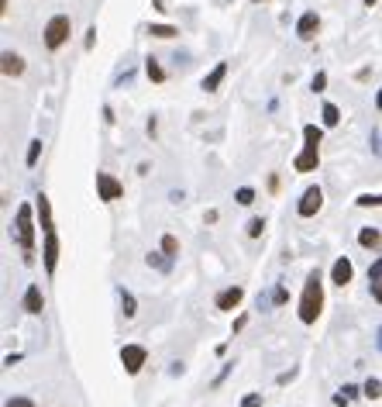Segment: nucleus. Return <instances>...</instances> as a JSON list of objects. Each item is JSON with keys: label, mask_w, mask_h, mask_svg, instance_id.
Returning <instances> with one entry per match:
<instances>
[{"label": "nucleus", "mask_w": 382, "mask_h": 407, "mask_svg": "<svg viewBox=\"0 0 382 407\" xmlns=\"http://www.w3.org/2000/svg\"><path fill=\"white\" fill-rule=\"evenodd\" d=\"M42 259H45V273H55V266H59V235H55V231H45Z\"/></svg>", "instance_id": "1a4fd4ad"}, {"label": "nucleus", "mask_w": 382, "mask_h": 407, "mask_svg": "<svg viewBox=\"0 0 382 407\" xmlns=\"http://www.w3.org/2000/svg\"><path fill=\"white\" fill-rule=\"evenodd\" d=\"M320 142H324V128L303 124V152L293 159V169L296 173H313L320 166Z\"/></svg>", "instance_id": "f03ea898"}, {"label": "nucleus", "mask_w": 382, "mask_h": 407, "mask_svg": "<svg viewBox=\"0 0 382 407\" xmlns=\"http://www.w3.org/2000/svg\"><path fill=\"white\" fill-rule=\"evenodd\" d=\"M96 45V28H90V31H87V49H94Z\"/></svg>", "instance_id": "72a5a7b5"}, {"label": "nucleus", "mask_w": 382, "mask_h": 407, "mask_svg": "<svg viewBox=\"0 0 382 407\" xmlns=\"http://www.w3.org/2000/svg\"><path fill=\"white\" fill-rule=\"evenodd\" d=\"M351 276H355V266H351V259H348V256H341V259L331 266V283L348 287V283H351Z\"/></svg>", "instance_id": "9d476101"}, {"label": "nucleus", "mask_w": 382, "mask_h": 407, "mask_svg": "<svg viewBox=\"0 0 382 407\" xmlns=\"http://www.w3.org/2000/svg\"><path fill=\"white\" fill-rule=\"evenodd\" d=\"M121 194H124V187L110 176V173H96V197L103 204H110V201H121Z\"/></svg>", "instance_id": "0eeeda50"}, {"label": "nucleus", "mask_w": 382, "mask_h": 407, "mask_svg": "<svg viewBox=\"0 0 382 407\" xmlns=\"http://www.w3.org/2000/svg\"><path fill=\"white\" fill-rule=\"evenodd\" d=\"M35 210H38L42 231H55V224H52V201H49L45 194H38V204H35Z\"/></svg>", "instance_id": "4468645a"}, {"label": "nucleus", "mask_w": 382, "mask_h": 407, "mask_svg": "<svg viewBox=\"0 0 382 407\" xmlns=\"http://www.w3.org/2000/svg\"><path fill=\"white\" fill-rule=\"evenodd\" d=\"M241 407H266V401H262L259 394H252V397H245V401H241Z\"/></svg>", "instance_id": "2f4dec72"}, {"label": "nucleus", "mask_w": 382, "mask_h": 407, "mask_svg": "<svg viewBox=\"0 0 382 407\" xmlns=\"http://www.w3.org/2000/svg\"><path fill=\"white\" fill-rule=\"evenodd\" d=\"M324 87H327V73H317V76L310 80V90H313V94H324Z\"/></svg>", "instance_id": "cd10ccee"}, {"label": "nucleus", "mask_w": 382, "mask_h": 407, "mask_svg": "<svg viewBox=\"0 0 382 407\" xmlns=\"http://www.w3.org/2000/svg\"><path fill=\"white\" fill-rule=\"evenodd\" d=\"M372 297H376V304H382V280L372 283Z\"/></svg>", "instance_id": "473e14b6"}, {"label": "nucleus", "mask_w": 382, "mask_h": 407, "mask_svg": "<svg viewBox=\"0 0 382 407\" xmlns=\"http://www.w3.org/2000/svg\"><path fill=\"white\" fill-rule=\"evenodd\" d=\"M320 310H324V283H320V273L310 269L306 283H303V297H299V321L303 324H317Z\"/></svg>", "instance_id": "f257e3e1"}, {"label": "nucleus", "mask_w": 382, "mask_h": 407, "mask_svg": "<svg viewBox=\"0 0 382 407\" xmlns=\"http://www.w3.org/2000/svg\"><path fill=\"white\" fill-rule=\"evenodd\" d=\"M358 245L362 249H382V231L379 228H362L358 231Z\"/></svg>", "instance_id": "dca6fc26"}, {"label": "nucleus", "mask_w": 382, "mask_h": 407, "mask_svg": "<svg viewBox=\"0 0 382 407\" xmlns=\"http://www.w3.org/2000/svg\"><path fill=\"white\" fill-rule=\"evenodd\" d=\"M148 35H152V38H176V35H180V28H173V24H152V28H148Z\"/></svg>", "instance_id": "6ab92c4d"}, {"label": "nucleus", "mask_w": 382, "mask_h": 407, "mask_svg": "<svg viewBox=\"0 0 382 407\" xmlns=\"http://www.w3.org/2000/svg\"><path fill=\"white\" fill-rule=\"evenodd\" d=\"M121 310H124V317H134L138 314V304H134V297L128 290H121Z\"/></svg>", "instance_id": "b1692460"}, {"label": "nucleus", "mask_w": 382, "mask_h": 407, "mask_svg": "<svg viewBox=\"0 0 382 407\" xmlns=\"http://www.w3.org/2000/svg\"><path fill=\"white\" fill-rule=\"evenodd\" d=\"M145 73H148V80H152V83H162V80H166V69L159 66V59H155V56H148V59H145Z\"/></svg>", "instance_id": "f3484780"}, {"label": "nucleus", "mask_w": 382, "mask_h": 407, "mask_svg": "<svg viewBox=\"0 0 382 407\" xmlns=\"http://www.w3.org/2000/svg\"><path fill=\"white\" fill-rule=\"evenodd\" d=\"M38 159H42V138H31V142H28V156H24V163H28V166H38Z\"/></svg>", "instance_id": "aec40b11"}, {"label": "nucleus", "mask_w": 382, "mask_h": 407, "mask_svg": "<svg viewBox=\"0 0 382 407\" xmlns=\"http://www.w3.org/2000/svg\"><path fill=\"white\" fill-rule=\"evenodd\" d=\"M376 107H379V110H382V90H379V94H376Z\"/></svg>", "instance_id": "f704fd0d"}, {"label": "nucleus", "mask_w": 382, "mask_h": 407, "mask_svg": "<svg viewBox=\"0 0 382 407\" xmlns=\"http://www.w3.org/2000/svg\"><path fill=\"white\" fill-rule=\"evenodd\" d=\"M320 207H324V190H320V187H306L303 197H299V204H296V214H299V217H313Z\"/></svg>", "instance_id": "423d86ee"}, {"label": "nucleus", "mask_w": 382, "mask_h": 407, "mask_svg": "<svg viewBox=\"0 0 382 407\" xmlns=\"http://www.w3.org/2000/svg\"><path fill=\"white\" fill-rule=\"evenodd\" d=\"M245 231H248V238H259V235H262V231H266V221H262V217H252V221H248V228H245Z\"/></svg>", "instance_id": "393cba45"}, {"label": "nucleus", "mask_w": 382, "mask_h": 407, "mask_svg": "<svg viewBox=\"0 0 382 407\" xmlns=\"http://www.w3.org/2000/svg\"><path fill=\"white\" fill-rule=\"evenodd\" d=\"M145 359H148L145 345H124V349H121V363H124L128 376H138V373H141V366H145Z\"/></svg>", "instance_id": "39448f33"}, {"label": "nucleus", "mask_w": 382, "mask_h": 407, "mask_svg": "<svg viewBox=\"0 0 382 407\" xmlns=\"http://www.w3.org/2000/svg\"><path fill=\"white\" fill-rule=\"evenodd\" d=\"M376 280H382V259H376V263L369 266V283H376Z\"/></svg>", "instance_id": "c85d7f7f"}, {"label": "nucleus", "mask_w": 382, "mask_h": 407, "mask_svg": "<svg viewBox=\"0 0 382 407\" xmlns=\"http://www.w3.org/2000/svg\"><path fill=\"white\" fill-rule=\"evenodd\" d=\"M224 76H227V63H217V66L203 76V83H200V87H203L207 94H217V90H220V83H224Z\"/></svg>", "instance_id": "f8f14e48"}, {"label": "nucleus", "mask_w": 382, "mask_h": 407, "mask_svg": "<svg viewBox=\"0 0 382 407\" xmlns=\"http://www.w3.org/2000/svg\"><path fill=\"white\" fill-rule=\"evenodd\" d=\"M3 76H21L24 73V59L17 56V52H3Z\"/></svg>", "instance_id": "2eb2a0df"}, {"label": "nucleus", "mask_w": 382, "mask_h": 407, "mask_svg": "<svg viewBox=\"0 0 382 407\" xmlns=\"http://www.w3.org/2000/svg\"><path fill=\"white\" fill-rule=\"evenodd\" d=\"M320 114H324V128H338V124H341V110H338L334 103H324Z\"/></svg>", "instance_id": "a211bd4d"}, {"label": "nucleus", "mask_w": 382, "mask_h": 407, "mask_svg": "<svg viewBox=\"0 0 382 407\" xmlns=\"http://www.w3.org/2000/svg\"><path fill=\"white\" fill-rule=\"evenodd\" d=\"M69 35H73V21H69L66 14L49 17V24H45V49H49V52L62 49V45L69 42Z\"/></svg>", "instance_id": "20e7f679"}, {"label": "nucleus", "mask_w": 382, "mask_h": 407, "mask_svg": "<svg viewBox=\"0 0 382 407\" xmlns=\"http://www.w3.org/2000/svg\"><path fill=\"white\" fill-rule=\"evenodd\" d=\"M317 31H320V14H317V10L299 14V21H296V35H299L303 42H313V38H317Z\"/></svg>", "instance_id": "6e6552de"}, {"label": "nucleus", "mask_w": 382, "mask_h": 407, "mask_svg": "<svg viewBox=\"0 0 382 407\" xmlns=\"http://www.w3.org/2000/svg\"><path fill=\"white\" fill-rule=\"evenodd\" d=\"M148 266H155V269H162V273H169V266H173V259H169L166 252H148Z\"/></svg>", "instance_id": "412c9836"}, {"label": "nucleus", "mask_w": 382, "mask_h": 407, "mask_svg": "<svg viewBox=\"0 0 382 407\" xmlns=\"http://www.w3.org/2000/svg\"><path fill=\"white\" fill-rule=\"evenodd\" d=\"M241 301H245V290H241V287H227V290H220V294L214 297V307H217V310H234Z\"/></svg>", "instance_id": "9b49d317"}, {"label": "nucleus", "mask_w": 382, "mask_h": 407, "mask_svg": "<svg viewBox=\"0 0 382 407\" xmlns=\"http://www.w3.org/2000/svg\"><path fill=\"white\" fill-rule=\"evenodd\" d=\"M272 301H276V304H286V301H289L286 287H276V290H272Z\"/></svg>", "instance_id": "7c9ffc66"}, {"label": "nucleus", "mask_w": 382, "mask_h": 407, "mask_svg": "<svg viewBox=\"0 0 382 407\" xmlns=\"http://www.w3.org/2000/svg\"><path fill=\"white\" fill-rule=\"evenodd\" d=\"M162 252H166L169 259H176V256H180V242H176V235H162Z\"/></svg>", "instance_id": "5701e85b"}, {"label": "nucleus", "mask_w": 382, "mask_h": 407, "mask_svg": "<svg viewBox=\"0 0 382 407\" xmlns=\"http://www.w3.org/2000/svg\"><path fill=\"white\" fill-rule=\"evenodd\" d=\"M234 201L241 204V207H248V204H255V190H252V187H241V190L234 194Z\"/></svg>", "instance_id": "a878e982"}, {"label": "nucleus", "mask_w": 382, "mask_h": 407, "mask_svg": "<svg viewBox=\"0 0 382 407\" xmlns=\"http://www.w3.org/2000/svg\"><path fill=\"white\" fill-rule=\"evenodd\" d=\"M42 307H45L42 287H38V283H31V287L24 290V310H28V314H42Z\"/></svg>", "instance_id": "ddd939ff"}, {"label": "nucleus", "mask_w": 382, "mask_h": 407, "mask_svg": "<svg viewBox=\"0 0 382 407\" xmlns=\"http://www.w3.org/2000/svg\"><path fill=\"white\" fill-rule=\"evenodd\" d=\"M376 3H379V0H365V7H376Z\"/></svg>", "instance_id": "c9c22d12"}, {"label": "nucleus", "mask_w": 382, "mask_h": 407, "mask_svg": "<svg viewBox=\"0 0 382 407\" xmlns=\"http://www.w3.org/2000/svg\"><path fill=\"white\" fill-rule=\"evenodd\" d=\"M3 407H35V401H31V397H10Z\"/></svg>", "instance_id": "c756f323"}, {"label": "nucleus", "mask_w": 382, "mask_h": 407, "mask_svg": "<svg viewBox=\"0 0 382 407\" xmlns=\"http://www.w3.org/2000/svg\"><path fill=\"white\" fill-rule=\"evenodd\" d=\"M252 3H266V0H252Z\"/></svg>", "instance_id": "e433bc0d"}, {"label": "nucleus", "mask_w": 382, "mask_h": 407, "mask_svg": "<svg viewBox=\"0 0 382 407\" xmlns=\"http://www.w3.org/2000/svg\"><path fill=\"white\" fill-rule=\"evenodd\" d=\"M14 238L24 249V263H35V221H31V204L17 207V221H14Z\"/></svg>", "instance_id": "7ed1b4c3"}, {"label": "nucleus", "mask_w": 382, "mask_h": 407, "mask_svg": "<svg viewBox=\"0 0 382 407\" xmlns=\"http://www.w3.org/2000/svg\"><path fill=\"white\" fill-rule=\"evenodd\" d=\"M362 397H369V401H379V397H382V383H379V380H365V387H362Z\"/></svg>", "instance_id": "4be33fe9"}, {"label": "nucleus", "mask_w": 382, "mask_h": 407, "mask_svg": "<svg viewBox=\"0 0 382 407\" xmlns=\"http://www.w3.org/2000/svg\"><path fill=\"white\" fill-rule=\"evenodd\" d=\"M358 207H382V194H362Z\"/></svg>", "instance_id": "bb28decb"}]
</instances>
